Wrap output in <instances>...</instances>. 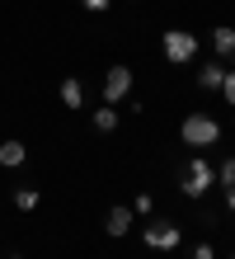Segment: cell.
Here are the masks:
<instances>
[{
  "label": "cell",
  "instance_id": "9c48e42d",
  "mask_svg": "<svg viewBox=\"0 0 235 259\" xmlns=\"http://www.w3.org/2000/svg\"><path fill=\"white\" fill-rule=\"evenodd\" d=\"M61 104H66V109H80V104H85V85L75 80V75L61 80Z\"/></svg>",
  "mask_w": 235,
  "mask_h": 259
},
{
  "label": "cell",
  "instance_id": "9a60e30c",
  "mask_svg": "<svg viewBox=\"0 0 235 259\" xmlns=\"http://www.w3.org/2000/svg\"><path fill=\"white\" fill-rule=\"evenodd\" d=\"M221 95H226V104H235V71L221 75Z\"/></svg>",
  "mask_w": 235,
  "mask_h": 259
},
{
  "label": "cell",
  "instance_id": "7a4b0ae2",
  "mask_svg": "<svg viewBox=\"0 0 235 259\" xmlns=\"http://www.w3.org/2000/svg\"><path fill=\"white\" fill-rule=\"evenodd\" d=\"M212 184H216V165H212V160H202V156H188L183 175H179V189H183L188 198H202Z\"/></svg>",
  "mask_w": 235,
  "mask_h": 259
},
{
  "label": "cell",
  "instance_id": "e0dca14e",
  "mask_svg": "<svg viewBox=\"0 0 235 259\" xmlns=\"http://www.w3.org/2000/svg\"><path fill=\"white\" fill-rule=\"evenodd\" d=\"M193 259H216V250H212V240H202V245H193Z\"/></svg>",
  "mask_w": 235,
  "mask_h": 259
},
{
  "label": "cell",
  "instance_id": "30bf717a",
  "mask_svg": "<svg viewBox=\"0 0 235 259\" xmlns=\"http://www.w3.org/2000/svg\"><path fill=\"white\" fill-rule=\"evenodd\" d=\"M89 123L99 127V132H113L118 127V109H113V104H99V109L89 113Z\"/></svg>",
  "mask_w": 235,
  "mask_h": 259
},
{
  "label": "cell",
  "instance_id": "277c9868",
  "mask_svg": "<svg viewBox=\"0 0 235 259\" xmlns=\"http://www.w3.org/2000/svg\"><path fill=\"white\" fill-rule=\"evenodd\" d=\"M198 42L202 38H193L188 28H169V33H165V62H174V66L193 62V57H198Z\"/></svg>",
  "mask_w": 235,
  "mask_h": 259
},
{
  "label": "cell",
  "instance_id": "d6986e66",
  "mask_svg": "<svg viewBox=\"0 0 235 259\" xmlns=\"http://www.w3.org/2000/svg\"><path fill=\"white\" fill-rule=\"evenodd\" d=\"M226 203H230V212H235V189H226Z\"/></svg>",
  "mask_w": 235,
  "mask_h": 259
},
{
  "label": "cell",
  "instance_id": "52a82bcc",
  "mask_svg": "<svg viewBox=\"0 0 235 259\" xmlns=\"http://www.w3.org/2000/svg\"><path fill=\"white\" fill-rule=\"evenodd\" d=\"M24 160H28V146L19 142V137H10V142H0V165H5V170H19Z\"/></svg>",
  "mask_w": 235,
  "mask_h": 259
},
{
  "label": "cell",
  "instance_id": "5bb4252c",
  "mask_svg": "<svg viewBox=\"0 0 235 259\" xmlns=\"http://www.w3.org/2000/svg\"><path fill=\"white\" fill-rule=\"evenodd\" d=\"M132 212H136V217H151V212H155V198H151V193H141L136 203H132Z\"/></svg>",
  "mask_w": 235,
  "mask_h": 259
},
{
  "label": "cell",
  "instance_id": "4fadbf2b",
  "mask_svg": "<svg viewBox=\"0 0 235 259\" xmlns=\"http://www.w3.org/2000/svg\"><path fill=\"white\" fill-rule=\"evenodd\" d=\"M216 179H221V189H235V156H226L216 165Z\"/></svg>",
  "mask_w": 235,
  "mask_h": 259
},
{
  "label": "cell",
  "instance_id": "5b68a950",
  "mask_svg": "<svg viewBox=\"0 0 235 259\" xmlns=\"http://www.w3.org/2000/svg\"><path fill=\"white\" fill-rule=\"evenodd\" d=\"M132 95V71L127 66H108L104 71V104H122Z\"/></svg>",
  "mask_w": 235,
  "mask_h": 259
},
{
  "label": "cell",
  "instance_id": "3957f363",
  "mask_svg": "<svg viewBox=\"0 0 235 259\" xmlns=\"http://www.w3.org/2000/svg\"><path fill=\"white\" fill-rule=\"evenodd\" d=\"M141 236H146V245H151V250H179V240H183V226H179V222H165V217H155L151 226H141Z\"/></svg>",
  "mask_w": 235,
  "mask_h": 259
},
{
  "label": "cell",
  "instance_id": "2e32d148",
  "mask_svg": "<svg viewBox=\"0 0 235 259\" xmlns=\"http://www.w3.org/2000/svg\"><path fill=\"white\" fill-rule=\"evenodd\" d=\"M198 226H216V207H198Z\"/></svg>",
  "mask_w": 235,
  "mask_h": 259
},
{
  "label": "cell",
  "instance_id": "ac0fdd59",
  "mask_svg": "<svg viewBox=\"0 0 235 259\" xmlns=\"http://www.w3.org/2000/svg\"><path fill=\"white\" fill-rule=\"evenodd\" d=\"M80 5H85V10H94V14H99V10H108V0H80Z\"/></svg>",
  "mask_w": 235,
  "mask_h": 259
},
{
  "label": "cell",
  "instance_id": "ba28073f",
  "mask_svg": "<svg viewBox=\"0 0 235 259\" xmlns=\"http://www.w3.org/2000/svg\"><path fill=\"white\" fill-rule=\"evenodd\" d=\"M207 38H212L216 57H235V28H230V24H216V28H212Z\"/></svg>",
  "mask_w": 235,
  "mask_h": 259
},
{
  "label": "cell",
  "instance_id": "6da1fadb",
  "mask_svg": "<svg viewBox=\"0 0 235 259\" xmlns=\"http://www.w3.org/2000/svg\"><path fill=\"white\" fill-rule=\"evenodd\" d=\"M179 137L193 151H202V146H216V142H221V123H216L212 113H188L183 127H179Z\"/></svg>",
  "mask_w": 235,
  "mask_h": 259
},
{
  "label": "cell",
  "instance_id": "7c38bea8",
  "mask_svg": "<svg viewBox=\"0 0 235 259\" xmlns=\"http://www.w3.org/2000/svg\"><path fill=\"white\" fill-rule=\"evenodd\" d=\"M38 198H42L38 189H28V184H24V189H14V207H19V212H33V207H38Z\"/></svg>",
  "mask_w": 235,
  "mask_h": 259
},
{
  "label": "cell",
  "instance_id": "8992f818",
  "mask_svg": "<svg viewBox=\"0 0 235 259\" xmlns=\"http://www.w3.org/2000/svg\"><path fill=\"white\" fill-rule=\"evenodd\" d=\"M132 222H136V212H132V207H108L104 231H108V236H127V231H132Z\"/></svg>",
  "mask_w": 235,
  "mask_h": 259
},
{
  "label": "cell",
  "instance_id": "8fae6325",
  "mask_svg": "<svg viewBox=\"0 0 235 259\" xmlns=\"http://www.w3.org/2000/svg\"><path fill=\"white\" fill-rule=\"evenodd\" d=\"M221 75H226V66H216V62H207L198 71V90H221Z\"/></svg>",
  "mask_w": 235,
  "mask_h": 259
}]
</instances>
